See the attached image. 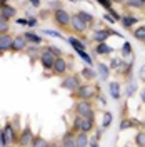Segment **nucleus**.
<instances>
[{"label":"nucleus","instance_id":"nucleus-1","mask_svg":"<svg viewBox=\"0 0 145 147\" xmlns=\"http://www.w3.org/2000/svg\"><path fill=\"white\" fill-rule=\"evenodd\" d=\"M73 130H82V132H92L93 130V120L89 117H80L77 115L75 122H73Z\"/></svg>","mask_w":145,"mask_h":147},{"label":"nucleus","instance_id":"nucleus-2","mask_svg":"<svg viewBox=\"0 0 145 147\" xmlns=\"http://www.w3.org/2000/svg\"><path fill=\"white\" fill-rule=\"evenodd\" d=\"M75 112L77 115L80 117H89V119L93 120V107L89 100H80L77 105H75Z\"/></svg>","mask_w":145,"mask_h":147},{"label":"nucleus","instance_id":"nucleus-3","mask_svg":"<svg viewBox=\"0 0 145 147\" xmlns=\"http://www.w3.org/2000/svg\"><path fill=\"white\" fill-rule=\"evenodd\" d=\"M95 87H92L89 84H85V85H80L79 89H77V97L82 99V100H89V99H93L95 97Z\"/></svg>","mask_w":145,"mask_h":147},{"label":"nucleus","instance_id":"nucleus-4","mask_svg":"<svg viewBox=\"0 0 145 147\" xmlns=\"http://www.w3.org/2000/svg\"><path fill=\"white\" fill-rule=\"evenodd\" d=\"M54 20L58 24V25H62V27H67V25H70V20L72 17L68 15V12L64 9H57L54 12Z\"/></svg>","mask_w":145,"mask_h":147},{"label":"nucleus","instance_id":"nucleus-5","mask_svg":"<svg viewBox=\"0 0 145 147\" xmlns=\"http://www.w3.org/2000/svg\"><path fill=\"white\" fill-rule=\"evenodd\" d=\"M55 60H57V57H55L52 52H48V50H45V52H42V54H40V64H42V67L47 69V70L54 69Z\"/></svg>","mask_w":145,"mask_h":147},{"label":"nucleus","instance_id":"nucleus-6","mask_svg":"<svg viewBox=\"0 0 145 147\" xmlns=\"http://www.w3.org/2000/svg\"><path fill=\"white\" fill-rule=\"evenodd\" d=\"M80 85H82L80 79L77 75H68V77H65V80L62 82V87L67 89V90H77Z\"/></svg>","mask_w":145,"mask_h":147},{"label":"nucleus","instance_id":"nucleus-7","mask_svg":"<svg viewBox=\"0 0 145 147\" xmlns=\"http://www.w3.org/2000/svg\"><path fill=\"white\" fill-rule=\"evenodd\" d=\"M109 35H118V37H122L120 34H117V32L105 28V30H97V32L92 35V40H93V42H99V44H102V42H105V40H107V37H109Z\"/></svg>","mask_w":145,"mask_h":147},{"label":"nucleus","instance_id":"nucleus-8","mask_svg":"<svg viewBox=\"0 0 145 147\" xmlns=\"http://www.w3.org/2000/svg\"><path fill=\"white\" fill-rule=\"evenodd\" d=\"M12 45H13V38L9 34H0V52L12 50Z\"/></svg>","mask_w":145,"mask_h":147},{"label":"nucleus","instance_id":"nucleus-9","mask_svg":"<svg viewBox=\"0 0 145 147\" xmlns=\"http://www.w3.org/2000/svg\"><path fill=\"white\" fill-rule=\"evenodd\" d=\"M67 62H65L64 57H57V60H55V65H54V74L55 75H64L65 72H67Z\"/></svg>","mask_w":145,"mask_h":147},{"label":"nucleus","instance_id":"nucleus-10","mask_svg":"<svg viewBox=\"0 0 145 147\" xmlns=\"http://www.w3.org/2000/svg\"><path fill=\"white\" fill-rule=\"evenodd\" d=\"M70 25H72V28L75 30V32H85V30H87V24H85V22H83L79 15L72 17V20H70Z\"/></svg>","mask_w":145,"mask_h":147},{"label":"nucleus","instance_id":"nucleus-11","mask_svg":"<svg viewBox=\"0 0 145 147\" xmlns=\"http://www.w3.org/2000/svg\"><path fill=\"white\" fill-rule=\"evenodd\" d=\"M32 140H34V136H32V130L28 127H25V130L22 132V136H20V146L22 147H27V146H32Z\"/></svg>","mask_w":145,"mask_h":147},{"label":"nucleus","instance_id":"nucleus-12","mask_svg":"<svg viewBox=\"0 0 145 147\" xmlns=\"http://www.w3.org/2000/svg\"><path fill=\"white\" fill-rule=\"evenodd\" d=\"M17 15V10L10 5H2L0 7V18H5V20H10L12 17Z\"/></svg>","mask_w":145,"mask_h":147},{"label":"nucleus","instance_id":"nucleus-13","mask_svg":"<svg viewBox=\"0 0 145 147\" xmlns=\"http://www.w3.org/2000/svg\"><path fill=\"white\" fill-rule=\"evenodd\" d=\"M27 47V40H25V37L23 35H18L13 38V45H12V50H15V52H20V50H23Z\"/></svg>","mask_w":145,"mask_h":147},{"label":"nucleus","instance_id":"nucleus-14","mask_svg":"<svg viewBox=\"0 0 145 147\" xmlns=\"http://www.w3.org/2000/svg\"><path fill=\"white\" fill-rule=\"evenodd\" d=\"M3 136H5V140H7V144H13L17 139H15V134H13V127L10 125V124H7L5 127H3Z\"/></svg>","mask_w":145,"mask_h":147},{"label":"nucleus","instance_id":"nucleus-15","mask_svg":"<svg viewBox=\"0 0 145 147\" xmlns=\"http://www.w3.org/2000/svg\"><path fill=\"white\" fill-rule=\"evenodd\" d=\"M89 140H90V139L87 137V134L80 130V132L75 136V146L77 147H87L89 146Z\"/></svg>","mask_w":145,"mask_h":147},{"label":"nucleus","instance_id":"nucleus-16","mask_svg":"<svg viewBox=\"0 0 145 147\" xmlns=\"http://www.w3.org/2000/svg\"><path fill=\"white\" fill-rule=\"evenodd\" d=\"M120 24L125 28H130L134 24H137V17H134V15H124V17L120 18Z\"/></svg>","mask_w":145,"mask_h":147},{"label":"nucleus","instance_id":"nucleus-17","mask_svg":"<svg viewBox=\"0 0 145 147\" xmlns=\"http://www.w3.org/2000/svg\"><path fill=\"white\" fill-rule=\"evenodd\" d=\"M112 50H113V49H112V47H109L107 44H105V42H102V44H99V45L95 47V52H97L99 55H107V54H112Z\"/></svg>","mask_w":145,"mask_h":147},{"label":"nucleus","instance_id":"nucleus-18","mask_svg":"<svg viewBox=\"0 0 145 147\" xmlns=\"http://www.w3.org/2000/svg\"><path fill=\"white\" fill-rule=\"evenodd\" d=\"M110 94H112V97H113L115 100H118V99H120V85H118L117 82H112V84H110Z\"/></svg>","mask_w":145,"mask_h":147},{"label":"nucleus","instance_id":"nucleus-19","mask_svg":"<svg viewBox=\"0 0 145 147\" xmlns=\"http://www.w3.org/2000/svg\"><path fill=\"white\" fill-rule=\"evenodd\" d=\"M23 37H25V40L32 42V44H35V45H38V44L42 42V38H40L38 35H35L34 32H25V35H23Z\"/></svg>","mask_w":145,"mask_h":147},{"label":"nucleus","instance_id":"nucleus-20","mask_svg":"<svg viewBox=\"0 0 145 147\" xmlns=\"http://www.w3.org/2000/svg\"><path fill=\"white\" fill-rule=\"evenodd\" d=\"M68 44L70 45H73V49L79 52V50H85V45H83V42H80V40H77L75 37H70L68 38Z\"/></svg>","mask_w":145,"mask_h":147},{"label":"nucleus","instance_id":"nucleus-21","mask_svg":"<svg viewBox=\"0 0 145 147\" xmlns=\"http://www.w3.org/2000/svg\"><path fill=\"white\" fill-rule=\"evenodd\" d=\"M97 69H99L100 79H102V80H107V79H109V67H107L105 64H99Z\"/></svg>","mask_w":145,"mask_h":147},{"label":"nucleus","instance_id":"nucleus-22","mask_svg":"<svg viewBox=\"0 0 145 147\" xmlns=\"http://www.w3.org/2000/svg\"><path fill=\"white\" fill-rule=\"evenodd\" d=\"M77 15H79V17H80L82 20H83V22L87 24V25H89V24H93V15L87 13V12H83V10H80V12H79Z\"/></svg>","mask_w":145,"mask_h":147},{"label":"nucleus","instance_id":"nucleus-23","mask_svg":"<svg viewBox=\"0 0 145 147\" xmlns=\"http://www.w3.org/2000/svg\"><path fill=\"white\" fill-rule=\"evenodd\" d=\"M134 37H135L137 40H140V42H145V25L137 28L135 32H134Z\"/></svg>","mask_w":145,"mask_h":147},{"label":"nucleus","instance_id":"nucleus-24","mask_svg":"<svg viewBox=\"0 0 145 147\" xmlns=\"http://www.w3.org/2000/svg\"><path fill=\"white\" fill-rule=\"evenodd\" d=\"M82 74H83V77H85V79H89V80L97 77V74H95V70H93L92 67H85V69L82 70Z\"/></svg>","mask_w":145,"mask_h":147},{"label":"nucleus","instance_id":"nucleus-25","mask_svg":"<svg viewBox=\"0 0 145 147\" xmlns=\"http://www.w3.org/2000/svg\"><path fill=\"white\" fill-rule=\"evenodd\" d=\"M125 5H127V7H135V9H144L145 7V3L142 0H127Z\"/></svg>","mask_w":145,"mask_h":147},{"label":"nucleus","instance_id":"nucleus-26","mask_svg":"<svg viewBox=\"0 0 145 147\" xmlns=\"http://www.w3.org/2000/svg\"><path fill=\"white\" fill-rule=\"evenodd\" d=\"M32 147H48V142L44 140L42 137H35L32 140Z\"/></svg>","mask_w":145,"mask_h":147},{"label":"nucleus","instance_id":"nucleus-27","mask_svg":"<svg viewBox=\"0 0 145 147\" xmlns=\"http://www.w3.org/2000/svg\"><path fill=\"white\" fill-rule=\"evenodd\" d=\"M137 124H138L137 120H132V119H125V120H122V124H120V130H125V129L132 127V125H137Z\"/></svg>","mask_w":145,"mask_h":147},{"label":"nucleus","instance_id":"nucleus-28","mask_svg":"<svg viewBox=\"0 0 145 147\" xmlns=\"http://www.w3.org/2000/svg\"><path fill=\"white\" fill-rule=\"evenodd\" d=\"M77 54H79V57H82V59H83V62H85V64L92 65V62H93V60H92V57H90V55H89V54H87L85 50H79Z\"/></svg>","mask_w":145,"mask_h":147},{"label":"nucleus","instance_id":"nucleus-29","mask_svg":"<svg viewBox=\"0 0 145 147\" xmlns=\"http://www.w3.org/2000/svg\"><path fill=\"white\" fill-rule=\"evenodd\" d=\"M135 142L138 147H145V132H138L135 137Z\"/></svg>","mask_w":145,"mask_h":147},{"label":"nucleus","instance_id":"nucleus-30","mask_svg":"<svg viewBox=\"0 0 145 147\" xmlns=\"http://www.w3.org/2000/svg\"><path fill=\"white\" fill-rule=\"evenodd\" d=\"M110 122H112V114H110V112H105V114H103V122H102V127L107 129L110 125Z\"/></svg>","mask_w":145,"mask_h":147},{"label":"nucleus","instance_id":"nucleus-31","mask_svg":"<svg viewBox=\"0 0 145 147\" xmlns=\"http://www.w3.org/2000/svg\"><path fill=\"white\" fill-rule=\"evenodd\" d=\"M62 147H77V146H75V136H73V137L64 139V144H62Z\"/></svg>","mask_w":145,"mask_h":147},{"label":"nucleus","instance_id":"nucleus-32","mask_svg":"<svg viewBox=\"0 0 145 147\" xmlns=\"http://www.w3.org/2000/svg\"><path fill=\"white\" fill-rule=\"evenodd\" d=\"M9 30V22L5 18H0V34H5Z\"/></svg>","mask_w":145,"mask_h":147},{"label":"nucleus","instance_id":"nucleus-33","mask_svg":"<svg viewBox=\"0 0 145 147\" xmlns=\"http://www.w3.org/2000/svg\"><path fill=\"white\" fill-rule=\"evenodd\" d=\"M97 2H99V3H100V5H102L105 10H110V9H112V0H97Z\"/></svg>","mask_w":145,"mask_h":147},{"label":"nucleus","instance_id":"nucleus-34","mask_svg":"<svg viewBox=\"0 0 145 147\" xmlns=\"http://www.w3.org/2000/svg\"><path fill=\"white\" fill-rule=\"evenodd\" d=\"M135 90H137V85L134 82L127 85V95H128V97H130V95H134V94H135Z\"/></svg>","mask_w":145,"mask_h":147},{"label":"nucleus","instance_id":"nucleus-35","mask_svg":"<svg viewBox=\"0 0 145 147\" xmlns=\"http://www.w3.org/2000/svg\"><path fill=\"white\" fill-rule=\"evenodd\" d=\"M122 54H124V55H130V54H132V45H130L128 42H125V44H124V49H122Z\"/></svg>","mask_w":145,"mask_h":147},{"label":"nucleus","instance_id":"nucleus-36","mask_svg":"<svg viewBox=\"0 0 145 147\" xmlns=\"http://www.w3.org/2000/svg\"><path fill=\"white\" fill-rule=\"evenodd\" d=\"M124 64V60H122V59H113V60H112V64H110V67H112V69H120V65Z\"/></svg>","mask_w":145,"mask_h":147},{"label":"nucleus","instance_id":"nucleus-37","mask_svg":"<svg viewBox=\"0 0 145 147\" xmlns=\"http://www.w3.org/2000/svg\"><path fill=\"white\" fill-rule=\"evenodd\" d=\"M47 50H48V52H52V54H54L55 57H62V52H60V50H58L57 47H54V45H50L48 49H47Z\"/></svg>","mask_w":145,"mask_h":147},{"label":"nucleus","instance_id":"nucleus-38","mask_svg":"<svg viewBox=\"0 0 145 147\" xmlns=\"http://www.w3.org/2000/svg\"><path fill=\"white\" fill-rule=\"evenodd\" d=\"M44 34H47V35H52V37H57V38H64V37L60 35L58 32H55V30H44Z\"/></svg>","mask_w":145,"mask_h":147},{"label":"nucleus","instance_id":"nucleus-39","mask_svg":"<svg viewBox=\"0 0 145 147\" xmlns=\"http://www.w3.org/2000/svg\"><path fill=\"white\" fill-rule=\"evenodd\" d=\"M7 140H5V136H3V132L0 130V147H7Z\"/></svg>","mask_w":145,"mask_h":147},{"label":"nucleus","instance_id":"nucleus-40","mask_svg":"<svg viewBox=\"0 0 145 147\" xmlns=\"http://www.w3.org/2000/svg\"><path fill=\"white\" fill-rule=\"evenodd\" d=\"M89 146L90 147H99V137H93L89 140Z\"/></svg>","mask_w":145,"mask_h":147},{"label":"nucleus","instance_id":"nucleus-41","mask_svg":"<svg viewBox=\"0 0 145 147\" xmlns=\"http://www.w3.org/2000/svg\"><path fill=\"white\" fill-rule=\"evenodd\" d=\"M103 18H105V20H107L109 24H115V22H117L115 18H113L112 15H110V13H105V15H103Z\"/></svg>","mask_w":145,"mask_h":147},{"label":"nucleus","instance_id":"nucleus-42","mask_svg":"<svg viewBox=\"0 0 145 147\" xmlns=\"http://www.w3.org/2000/svg\"><path fill=\"white\" fill-rule=\"evenodd\" d=\"M138 77H140L142 80H145V64L140 67V70H138Z\"/></svg>","mask_w":145,"mask_h":147},{"label":"nucleus","instance_id":"nucleus-43","mask_svg":"<svg viewBox=\"0 0 145 147\" xmlns=\"http://www.w3.org/2000/svg\"><path fill=\"white\" fill-rule=\"evenodd\" d=\"M17 24H20V25H28V20H25V18H17Z\"/></svg>","mask_w":145,"mask_h":147},{"label":"nucleus","instance_id":"nucleus-44","mask_svg":"<svg viewBox=\"0 0 145 147\" xmlns=\"http://www.w3.org/2000/svg\"><path fill=\"white\" fill-rule=\"evenodd\" d=\"M28 25H30V27H35L37 25V18H28Z\"/></svg>","mask_w":145,"mask_h":147},{"label":"nucleus","instance_id":"nucleus-45","mask_svg":"<svg viewBox=\"0 0 145 147\" xmlns=\"http://www.w3.org/2000/svg\"><path fill=\"white\" fill-rule=\"evenodd\" d=\"M30 2H32L35 7H40V0H30Z\"/></svg>","mask_w":145,"mask_h":147},{"label":"nucleus","instance_id":"nucleus-46","mask_svg":"<svg viewBox=\"0 0 145 147\" xmlns=\"http://www.w3.org/2000/svg\"><path fill=\"white\" fill-rule=\"evenodd\" d=\"M142 100L145 102V89H144V90H142Z\"/></svg>","mask_w":145,"mask_h":147},{"label":"nucleus","instance_id":"nucleus-47","mask_svg":"<svg viewBox=\"0 0 145 147\" xmlns=\"http://www.w3.org/2000/svg\"><path fill=\"white\" fill-rule=\"evenodd\" d=\"M5 2H7V0H0V7H2V5H7Z\"/></svg>","mask_w":145,"mask_h":147},{"label":"nucleus","instance_id":"nucleus-48","mask_svg":"<svg viewBox=\"0 0 145 147\" xmlns=\"http://www.w3.org/2000/svg\"><path fill=\"white\" fill-rule=\"evenodd\" d=\"M48 147H58L57 144H48Z\"/></svg>","mask_w":145,"mask_h":147},{"label":"nucleus","instance_id":"nucleus-49","mask_svg":"<svg viewBox=\"0 0 145 147\" xmlns=\"http://www.w3.org/2000/svg\"><path fill=\"white\" fill-rule=\"evenodd\" d=\"M115 2H124V0H115Z\"/></svg>","mask_w":145,"mask_h":147},{"label":"nucleus","instance_id":"nucleus-50","mask_svg":"<svg viewBox=\"0 0 145 147\" xmlns=\"http://www.w3.org/2000/svg\"><path fill=\"white\" fill-rule=\"evenodd\" d=\"M142 2H144V3H145V0H142Z\"/></svg>","mask_w":145,"mask_h":147}]
</instances>
